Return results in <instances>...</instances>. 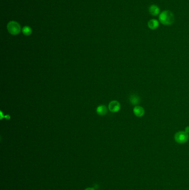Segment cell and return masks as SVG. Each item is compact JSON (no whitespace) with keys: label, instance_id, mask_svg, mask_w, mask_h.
Listing matches in <instances>:
<instances>
[{"label":"cell","instance_id":"6da1fadb","mask_svg":"<svg viewBox=\"0 0 189 190\" xmlns=\"http://www.w3.org/2000/svg\"><path fill=\"white\" fill-rule=\"evenodd\" d=\"M159 21L164 25H170L174 23V15L170 11H164L159 15Z\"/></svg>","mask_w":189,"mask_h":190},{"label":"cell","instance_id":"7a4b0ae2","mask_svg":"<svg viewBox=\"0 0 189 190\" xmlns=\"http://www.w3.org/2000/svg\"><path fill=\"white\" fill-rule=\"evenodd\" d=\"M7 30L11 35H16L21 32V28L18 22L16 21H11L7 25Z\"/></svg>","mask_w":189,"mask_h":190},{"label":"cell","instance_id":"3957f363","mask_svg":"<svg viewBox=\"0 0 189 190\" xmlns=\"http://www.w3.org/2000/svg\"><path fill=\"white\" fill-rule=\"evenodd\" d=\"M174 139L178 144H185L189 139V134L185 131H179L175 134Z\"/></svg>","mask_w":189,"mask_h":190},{"label":"cell","instance_id":"277c9868","mask_svg":"<svg viewBox=\"0 0 189 190\" xmlns=\"http://www.w3.org/2000/svg\"><path fill=\"white\" fill-rule=\"evenodd\" d=\"M109 110L112 112H117L120 110V103L117 101H112L109 103L108 106Z\"/></svg>","mask_w":189,"mask_h":190},{"label":"cell","instance_id":"5b68a950","mask_svg":"<svg viewBox=\"0 0 189 190\" xmlns=\"http://www.w3.org/2000/svg\"><path fill=\"white\" fill-rule=\"evenodd\" d=\"M134 114L138 117H143L145 114V110L144 108L140 106H135L133 109Z\"/></svg>","mask_w":189,"mask_h":190},{"label":"cell","instance_id":"8992f818","mask_svg":"<svg viewBox=\"0 0 189 190\" xmlns=\"http://www.w3.org/2000/svg\"><path fill=\"white\" fill-rule=\"evenodd\" d=\"M129 100L130 103L132 105L138 106V105L139 104V103L140 102V98L139 97L138 95H137L135 94H132V95H130Z\"/></svg>","mask_w":189,"mask_h":190},{"label":"cell","instance_id":"52a82bcc","mask_svg":"<svg viewBox=\"0 0 189 190\" xmlns=\"http://www.w3.org/2000/svg\"><path fill=\"white\" fill-rule=\"evenodd\" d=\"M149 11L152 16H157L160 13V9L157 5H152L149 7Z\"/></svg>","mask_w":189,"mask_h":190},{"label":"cell","instance_id":"ba28073f","mask_svg":"<svg viewBox=\"0 0 189 190\" xmlns=\"http://www.w3.org/2000/svg\"><path fill=\"white\" fill-rule=\"evenodd\" d=\"M159 23L158 21L155 19H152L150 20L148 23V26L149 28L151 30H155L159 27Z\"/></svg>","mask_w":189,"mask_h":190},{"label":"cell","instance_id":"9c48e42d","mask_svg":"<svg viewBox=\"0 0 189 190\" xmlns=\"http://www.w3.org/2000/svg\"><path fill=\"white\" fill-rule=\"evenodd\" d=\"M107 112H108L107 108L106 106H104V105L99 106L98 107V108H97V113L101 116L105 115L107 113Z\"/></svg>","mask_w":189,"mask_h":190},{"label":"cell","instance_id":"30bf717a","mask_svg":"<svg viewBox=\"0 0 189 190\" xmlns=\"http://www.w3.org/2000/svg\"><path fill=\"white\" fill-rule=\"evenodd\" d=\"M22 33L26 36L30 35L32 33V29L28 26H24L22 28Z\"/></svg>","mask_w":189,"mask_h":190},{"label":"cell","instance_id":"8fae6325","mask_svg":"<svg viewBox=\"0 0 189 190\" xmlns=\"http://www.w3.org/2000/svg\"><path fill=\"white\" fill-rule=\"evenodd\" d=\"M185 132L187 134H189V126H187L186 128H185Z\"/></svg>","mask_w":189,"mask_h":190},{"label":"cell","instance_id":"7c38bea8","mask_svg":"<svg viewBox=\"0 0 189 190\" xmlns=\"http://www.w3.org/2000/svg\"><path fill=\"white\" fill-rule=\"evenodd\" d=\"M85 190H95L93 188H91V187H89V188H87Z\"/></svg>","mask_w":189,"mask_h":190}]
</instances>
